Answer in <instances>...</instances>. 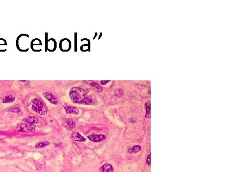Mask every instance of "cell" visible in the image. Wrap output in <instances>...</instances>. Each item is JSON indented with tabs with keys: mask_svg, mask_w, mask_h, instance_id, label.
Here are the masks:
<instances>
[{
	"mask_svg": "<svg viewBox=\"0 0 229 172\" xmlns=\"http://www.w3.org/2000/svg\"><path fill=\"white\" fill-rule=\"evenodd\" d=\"M87 83H89V84H91V85L92 86V87L94 89H96L98 92H101L102 91V90H103L102 88L97 84H96V82H88Z\"/></svg>",
	"mask_w": 229,
	"mask_h": 172,
	"instance_id": "obj_13",
	"label": "cell"
},
{
	"mask_svg": "<svg viewBox=\"0 0 229 172\" xmlns=\"http://www.w3.org/2000/svg\"><path fill=\"white\" fill-rule=\"evenodd\" d=\"M32 109L41 115H45L48 112L44 101L39 98H34L32 100Z\"/></svg>",
	"mask_w": 229,
	"mask_h": 172,
	"instance_id": "obj_2",
	"label": "cell"
},
{
	"mask_svg": "<svg viewBox=\"0 0 229 172\" xmlns=\"http://www.w3.org/2000/svg\"><path fill=\"white\" fill-rule=\"evenodd\" d=\"M66 113L68 114H78L79 113V110L75 107L73 106H65L64 107Z\"/></svg>",
	"mask_w": 229,
	"mask_h": 172,
	"instance_id": "obj_9",
	"label": "cell"
},
{
	"mask_svg": "<svg viewBox=\"0 0 229 172\" xmlns=\"http://www.w3.org/2000/svg\"><path fill=\"white\" fill-rule=\"evenodd\" d=\"M107 82H108V81H106V82H103V81H101V84H105L106 83H107Z\"/></svg>",
	"mask_w": 229,
	"mask_h": 172,
	"instance_id": "obj_19",
	"label": "cell"
},
{
	"mask_svg": "<svg viewBox=\"0 0 229 172\" xmlns=\"http://www.w3.org/2000/svg\"><path fill=\"white\" fill-rule=\"evenodd\" d=\"M15 100V98L13 95H7L3 99V103H10L14 102Z\"/></svg>",
	"mask_w": 229,
	"mask_h": 172,
	"instance_id": "obj_11",
	"label": "cell"
},
{
	"mask_svg": "<svg viewBox=\"0 0 229 172\" xmlns=\"http://www.w3.org/2000/svg\"><path fill=\"white\" fill-rule=\"evenodd\" d=\"M150 156H151V154H149V155L148 156V157H147V160H146V163H147V164H148L149 166L151 165V160H150L151 157H150Z\"/></svg>",
	"mask_w": 229,
	"mask_h": 172,
	"instance_id": "obj_18",
	"label": "cell"
},
{
	"mask_svg": "<svg viewBox=\"0 0 229 172\" xmlns=\"http://www.w3.org/2000/svg\"><path fill=\"white\" fill-rule=\"evenodd\" d=\"M63 126L65 127L68 130H72L75 127V122L71 119H65L63 120Z\"/></svg>",
	"mask_w": 229,
	"mask_h": 172,
	"instance_id": "obj_4",
	"label": "cell"
},
{
	"mask_svg": "<svg viewBox=\"0 0 229 172\" xmlns=\"http://www.w3.org/2000/svg\"><path fill=\"white\" fill-rule=\"evenodd\" d=\"M71 138L75 141H82V142H84L86 140L85 138L82 136L79 133H73L71 136Z\"/></svg>",
	"mask_w": 229,
	"mask_h": 172,
	"instance_id": "obj_7",
	"label": "cell"
},
{
	"mask_svg": "<svg viewBox=\"0 0 229 172\" xmlns=\"http://www.w3.org/2000/svg\"><path fill=\"white\" fill-rule=\"evenodd\" d=\"M89 139L94 142H99L106 139V136L104 135H92L88 136Z\"/></svg>",
	"mask_w": 229,
	"mask_h": 172,
	"instance_id": "obj_5",
	"label": "cell"
},
{
	"mask_svg": "<svg viewBox=\"0 0 229 172\" xmlns=\"http://www.w3.org/2000/svg\"><path fill=\"white\" fill-rule=\"evenodd\" d=\"M24 120L25 122H26L27 123H29V124H36L38 122V118H36L35 117H29L24 119Z\"/></svg>",
	"mask_w": 229,
	"mask_h": 172,
	"instance_id": "obj_12",
	"label": "cell"
},
{
	"mask_svg": "<svg viewBox=\"0 0 229 172\" xmlns=\"http://www.w3.org/2000/svg\"><path fill=\"white\" fill-rule=\"evenodd\" d=\"M141 150V147L140 145H134L129 147L128 149V152L130 154H136L138 152H140Z\"/></svg>",
	"mask_w": 229,
	"mask_h": 172,
	"instance_id": "obj_10",
	"label": "cell"
},
{
	"mask_svg": "<svg viewBox=\"0 0 229 172\" xmlns=\"http://www.w3.org/2000/svg\"><path fill=\"white\" fill-rule=\"evenodd\" d=\"M47 47H48V49H50V47L51 46L52 47V50H54L53 49H54L55 48V42H54V39H50V40L48 41V42H47Z\"/></svg>",
	"mask_w": 229,
	"mask_h": 172,
	"instance_id": "obj_16",
	"label": "cell"
},
{
	"mask_svg": "<svg viewBox=\"0 0 229 172\" xmlns=\"http://www.w3.org/2000/svg\"><path fill=\"white\" fill-rule=\"evenodd\" d=\"M10 112H17V113H19L20 114L21 112V110L19 108H16V109H12L11 110H10Z\"/></svg>",
	"mask_w": 229,
	"mask_h": 172,
	"instance_id": "obj_17",
	"label": "cell"
},
{
	"mask_svg": "<svg viewBox=\"0 0 229 172\" xmlns=\"http://www.w3.org/2000/svg\"><path fill=\"white\" fill-rule=\"evenodd\" d=\"M100 172H113V168L110 164H105L102 166Z\"/></svg>",
	"mask_w": 229,
	"mask_h": 172,
	"instance_id": "obj_8",
	"label": "cell"
},
{
	"mask_svg": "<svg viewBox=\"0 0 229 172\" xmlns=\"http://www.w3.org/2000/svg\"><path fill=\"white\" fill-rule=\"evenodd\" d=\"M49 145V142L47 141H41V142H39L36 145V148H40V147H44L47 145Z\"/></svg>",
	"mask_w": 229,
	"mask_h": 172,
	"instance_id": "obj_15",
	"label": "cell"
},
{
	"mask_svg": "<svg viewBox=\"0 0 229 172\" xmlns=\"http://www.w3.org/2000/svg\"><path fill=\"white\" fill-rule=\"evenodd\" d=\"M18 129L21 132H33L35 130V126L29 123L21 124L18 126Z\"/></svg>",
	"mask_w": 229,
	"mask_h": 172,
	"instance_id": "obj_3",
	"label": "cell"
},
{
	"mask_svg": "<svg viewBox=\"0 0 229 172\" xmlns=\"http://www.w3.org/2000/svg\"><path fill=\"white\" fill-rule=\"evenodd\" d=\"M146 117L150 118V101L146 103Z\"/></svg>",
	"mask_w": 229,
	"mask_h": 172,
	"instance_id": "obj_14",
	"label": "cell"
},
{
	"mask_svg": "<svg viewBox=\"0 0 229 172\" xmlns=\"http://www.w3.org/2000/svg\"><path fill=\"white\" fill-rule=\"evenodd\" d=\"M44 96L46 98V99L48 101H49L51 103H52L54 105H57L58 103L57 98H56L52 94L49 93H45L44 94Z\"/></svg>",
	"mask_w": 229,
	"mask_h": 172,
	"instance_id": "obj_6",
	"label": "cell"
},
{
	"mask_svg": "<svg viewBox=\"0 0 229 172\" xmlns=\"http://www.w3.org/2000/svg\"><path fill=\"white\" fill-rule=\"evenodd\" d=\"M62 145V144H61V143H59V144H55V146H58V145Z\"/></svg>",
	"mask_w": 229,
	"mask_h": 172,
	"instance_id": "obj_20",
	"label": "cell"
},
{
	"mask_svg": "<svg viewBox=\"0 0 229 172\" xmlns=\"http://www.w3.org/2000/svg\"><path fill=\"white\" fill-rule=\"evenodd\" d=\"M87 92L80 87H73L70 95L72 101L75 103L85 105H96V100L93 96H87Z\"/></svg>",
	"mask_w": 229,
	"mask_h": 172,
	"instance_id": "obj_1",
	"label": "cell"
}]
</instances>
